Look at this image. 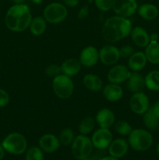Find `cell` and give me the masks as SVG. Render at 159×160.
Masks as SVG:
<instances>
[{
    "label": "cell",
    "instance_id": "cell-1",
    "mask_svg": "<svg viewBox=\"0 0 159 160\" xmlns=\"http://www.w3.org/2000/svg\"><path fill=\"white\" fill-rule=\"evenodd\" d=\"M132 24L126 17L114 16L107 19L102 28V36L108 42H116L130 34Z\"/></svg>",
    "mask_w": 159,
    "mask_h": 160
},
{
    "label": "cell",
    "instance_id": "cell-2",
    "mask_svg": "<svg viewBox=\"0 0 159 160\" xmlns=\"http://www.w3.org/2000/svg\"><path fill=\"white\" fill-rule=\"evenodd\" d=\"M32 20L30 8L26 5L15 4L8 9L5 17V23L9 30L22 32L30 27Z\"/></svg>",
    "mask_w": 159,
    "mask_h": 160
},
{
    "label": "cell",
    "instance_id": "cell-3",
    "mask_svg": "<svg viewBox=\"0 0 159 160\" xmlns=\"http://www.w3.org/2000/svg\"><path fill=\"white\" fill-rule=\"evenodd\" d=\"M128 142L132 149L143 152L147 151L151 147L153 144V137L149 131L138 128L132 130L129 134Z\"/></svg>",
    "mask_w": 159,
    "mask_h": 160
},
{
    "label": "cell",
    "instance_id": "cell-4",
    "mask_svg": "<svg viewBox=\"0 0 159 160\" xmlns=\"http://www.w3.org/2000/svg\"><path fill=\"white\" fill-rule=\"evenodd\" d=\"M2 146L7 152L12 155H21L27 148V142L23 134L11 133L3 140Z\"/></svg>",
    "mask_w": 159,
    "mask_h": 160
},
{
    "label": "cell",
    "instance_id": "cell-5",
    "mask_svg": "<svg viewBox=\"0 0 159 160\" xmlns=\"http://www.w3.org/2000/svg\"><path fill=\"white\" fill-rule=\"evenodd\" d=\"M52 88L58 98L67 99L73 95L74 85L70 77L61 73L53 78Z\"/></svg>",
    "mask_w": 159,
    "mask_h": 160
},
{
    "label": "cell",
    "instance_id": "cell-6",
    "mask_svg": "<svg viewBox=\"0 0 159 160\" xmlns=\"http://www.w3.org/2000/svg\"><path fill=\"white\" fill-rule=\"evenodd\" d=\"M93 150L92 141L84 134L76 136L72 143V153L78 160L87 159L90 156Z\"/></svg>",
    "mask_w": 159,
    "mask_h": 160
},
{
    "label": "cell",
    "instance_id": "cell-7",
    "mask_svg": "<svg viewBox=\"0 0 159 160\" xmlns=\"http://www.w3.org/2000/svg\"><path fill=\"white\" fill-rule=\"evenodd\" d=\"M68 15L66 7L61 3L52 2L44 9V18L49 23H59L63 21Z\"/></svg>",
    "mask_w": 159,
    "mask_h": 160
},
{
    "label": "cell",
    "instance_id": "cell-8",
    "mask_svg": "<svg viewBox=\"0 0 159 160\" xmlns=\"http://www.w3.org/2000/svg\"><path fill=\"white\" fill-rule=\"evenodd\" d=\"M112 9L117 16L126 18L135 13L137 3L136 0H113Z\"/></svg>",
    "mask_w": 159,
    "mask_h": 160
},
{
    "label": "cell",
    "instance_id": "cell-9",
    "mask_svg": "<svg viewBox=\"0 0 159 160\" xmlns=\"http://www.w3.org/2000/svg\"><path fill=\"white\" fill-rule=\"evenodd\" d=\"M129 107L136 114H144L149 109V99L146 94L141 92H135L132 95L129 101Z\"/></svg>",
    "mask_w": 159,
    "mask_h": 160
},
{
    "label": "cell",
    "instance_id": "cell-10",
    "mask_svg": "<svg viewBox=\"0 0 159 160\" xmlns=\"http://www.w3.org/2000/svg\"><path fill=\"white\" fill-rule=\"evenodd\" d=\"M93 146L98 149H104L110 145L112 142V134L109 128H101L97 130L92 135Z\"/></svg>",
    "mask_w": 159,
    "mask_h": 160
},
{
    "label": "cell",
    "instance_id": "cell-11",
    "mask_svg": "<svg viewBox=\"0 0 159 160\" xmlns=\"http://www.w3.org/2000/svg\"><path fill=\"white\" fill-rule=\"evenodd\" d=\"M119 58L118 48L114 45H104L99 51V60L106 66L115 65Z\"/></svg>",
    "mask_w": 159,
    "mask_h": 160
},
{
    "label": "cell",
    "instance_id": "cell-12",
    "mask_svg": "<svg viewBox=\"0 0 159 160\" xmlns=\"http://www.w3.org/2000/svg\"><path fill=\"white\" fill-rule=\"evenodd\" d=\"M130 74L129 67L124 65H115L108 70L107 77L110 83L118 84L127 81Z\"/></svg>",
    "mask_w": 159,
    "mask_h": 160
},
{
    "label": "cell",
    "instance_id": "cell-13",
    "mask_svg": "<svg viewBox=\"0 0 159 160\" xmlns=\"http://www.w3.org/2000/svg\"><path fill=\"white\" fill-rule=\"evenodd\" d=\"M79 60L84 67H93L99 60V52L94 46L86 47L80 52Z\"/></svg>",
    "mask_w": 159,
    "mask_h": 160
},
{
    "label": "cell",
    "instance_id": "cell-14",
    "mask_svg": "<svg viewBox=\"0 0 159 160\" xmlns=\"http://www.w3.org/2000/svg\"><path fill=\"white\" fill-rule=\"evenodd\" d=\"M39 146L42 151L47 153H52L58 150L60 145L59 138L52 134H45L38 141Z\"/></svg>",
    "mask_w": 159,
    "mask_h": 160
},
{
    "label": "cell",
    "instance_id": "cell-15",
    "mask_svg": "<svg viewBox=\"0 0 159 160\" xmlns=\"http://www.w3.org/2000/svg\"><path fill=\"white\" fill-rule=\"evenodd\" d=\"M129 148V144L125 139L118 138L112 141L108 146V152L111 156L118 159L126 154Z\"/></svg>",
    "mask_w": 159,
    "mask_h": 160
},
{
    "label": "cell",
    "instance_id": "cell-16",
    "mask_svg": "<svg viewBox=\"0 0 159 160\" xmlns=\"http://www.w3.org/2000/svg\"><path fill=\"white\" fill-rule=\"evenodd\" d=\"M131 38L137 46L146 47L150 43V35L147 31L141 27H136L130 32Z\"/></svg>",
    "mask_w": 159,
    "mask_h": 160
},
{
    "label": "cell",
    "instance_id": "cell-17",
    "mask_svg": "<svg viewBox=\"0 0 159 160\" xmlns=\"http://www.w3.org/2000/svg\"><path fill=\"white\" fill-rule=\"evenodd\" d=\"M96 122L101 128H109L115 123V115L111 109L104 108L97 113Z\"/></svg>",
    "mask_w": 159,
    "mask_h": 160
},
{
    "label": "cell",
    "instance_id": "cell-18",
    "mask_svg": "<svg viewBox=\"0 0 159 160\" xmlns=\"http://www.w3.org/2000/svg\"><path fill=\"white\" fill-rule=\"evenodd\" d=\"M103 95L109 102H117L123 96V90L121 86L117 84H110L104 86L103 88Z\"/></svg>",
    "mask_w": 159,
    "mask_h": 160
},
{
    "label": "cell",
    "instance_id": "cell-19",
    "mask_svg": "<svg viewBox=\"0 0 159 160\" xmlns=\"http://www.w3.org/2000/svg\"><path fill=\"white\" fill-rule=\"evenodd\" d=\"M147 62V59L145 56V53L143 52H137L129 58L128 67L129 70H132L133 72H138L146 67Z\"/></svg>",
    "mask_w": 159,
    "mask_h": 160
},
{
    "label": "cell",
    "instance_id": "cell-20",
    "mask_svg": "<svg viewBox=\"0 0 159 160\" xmlns=\"http://www.w3.org/2000/svg\"><path fill=\"white\" fill-rule=\"evenodd\" d=\"M145 87V78H143V75L137 72L131 73L130 76L127 80V88L130 92L135 93L142 92Z\"/></svg>",
    "mask_w": 159,
    "mask_h": 160
},
{
    "label": "cell",
    "instance_id": "cell-21",
    "mask_svg": "<svg viewBox=\"0 0 159 160\" xmlns=\"http://www.w3.org/2000/svg\"><path fill=\"white\" fill-rule=\"evenodd\" d=\"M81 63L80 60L75 58H70L64 61L61 65V70L63 74L69 77H73L77 74L81 70Z\"/></svg>",
    "mask_w": 159,
    "mask_h": 160
},
{
    "label": "cell",
    "instance_id": "cell-22",
    "mask_svg": "<svg viewBox=\"0 0 159 160\" xmlns=\"http://www.w3.org/2000/svg\"><path fill=\"white\" fill-rule=\"evenodd\" d=\"M83 84L88 90L92 92H99L103 86L102 81L98 76L92 73L86 74L83 78Z\"/></svg>",
    "mask_w": 159,
    "mask_h": 160
},
{
    "label": "cell",
    "instance_id": "cell-23",
    "mask_svg": "<svg viewBox=\"0 0 159 160\" xmlns=\"http://www.w3.org/2000/svg\"><path fill=\"white\" fill-rule=\"evenodd\" d=\"M140 17L147 20H153L158 15V9L153 4L145 3L141 5L137 9Z\"/></svg>",
    "mask_w": 159,
    "mask_h": 160
},
{
    "label": "cell",
    "instance_id": "cell-24",
    "mask_svg": "<svg viewBox=\"0 0 159 160\" xmlns=\"http://www.w3.org/2000/svg\"><path fill=\"white\" fill-rule=\"evenodd\" d=\"M145 56L149 62L152 64L159 63V43L157 42H150L146 46Z\"/></svg>",
    "mask_w": 159,
    "mask_h": 160
},
{
    "label": "cell",
    "instance_id": "cell-25",
    "mask_svg": "<svg viewBox=\"0 0 159 160\" xmlns=\"http://www.w3.org/2000/svg\"><path fill=\"white\" fill-rule=\"evenodd\" d=\"M29 28L31 34L35 36H40L46 30L47 21L42 17H37L32 19Z\"/></svg>",
    "mask_w": 159,
    "mask_h": 160
},
{
    "label": "cell",
    "instance_id": "cell-26",
    "mask_svg": "<svg viewBox=\"0 0 159 160\" xmlns=\"http://www.w3.org/2000/svg\"><path fill=\"white\" fill-rule=\"evenodd\" d=\"M143 120L145 127L150 131H154L159 128V119L154 113L151 107H149L147 112L143 114Z\"/></svg>",
    "mask_w": 159,
    "mask_h": 160
},
{
    "label": "cell",
    "instance_id": "cell-27",
    "mask_svg": "<svg viewBox=\"0 0 159 160\" xmlns=\"http://www.w3.org/2000/svg\"><path fill=\"white\" fill-rule=\"evenodd\" d=\"M145 85L153 92L159 91V70H152L145 77Z\"/></svg>",
    "mask_w": 159,
    "mask_h": 160
},
{
    "label": "cell",
    "instance_id": "cell-28",
    "mask_svg": "<svg viewBox=\"0 0 159 160\" xmlns=\"http://www.w3.org/2000/svg\"><path fill=\"white\" fill-rule=\"evenodd\" d=\"M95 121L92 117H84L82 120H81L80 123L79 125V132L80 134H84V135H87V134H90L94 128Z\"/></svg>",
    "mask_w": 159,
    "mask_h": 160
},
{
    "label": "cell",
    "instance_id": "cell-29",
    "mask_svg": "<svg viewBox=\"0 0 159 160\" xmlns=\"http://www.w3.org/2000/svg\"><path fill=\"white\" fill-rule=\"evenodd\" d=\"M75 138L74 132L72 129L70 128H65L64 130H62V132L59 134V142L60 144L63 145H70L73 143V140Z\"/></svg>",
    "mask_w": 159,
    "mask_h": 160
},
{
    "label": "cell",
    "instance_id": "cell-30",
    "mask_svg": "<svg viewBox=\"0 0 159 160\" xmlns=\"http://www.w3.org/2000/svg\"><path fill=\"white\" fill-rule=\"evenodd\" d=\"M114 128L117 134L123 136L129 135L132 131V128H131L130 124L125 120H119V121L116 122L115 123Z\"/></svg>",
    "mask_w": 159,
    "mask_h": 160
},
{
    "label": "cell",
    "instance_id": "cell-31",
    "mask_svg": "<svg viewBox=\"0 0 159 160\" xmlns=\"http://www.w3.org/2000/svg\"><path fill=\"white\" fill-rule=\"evenodd\" d=\"M26 160H45L42 150L38 147H31L26 151Z\"/></svg>",
    "mask_w": 159,
    "mask_h": 160
},
{
    "label": "cell",
    "instance_id": "cell-32",
    "mask_svg": "<svg viewBox=\"0 0 159 160\" xmlns=\"http://www.w3.org/2000/svg\"><path fill=\"white\" fill-rule=\"evenodd\" d=\"M94 2L98 9L103 12H107L112 8L113 0H94Z\"/></svg>",
    "mask_w": 159,
    "mask_h": 160
},
{
    "label": "cell",
    "instance_id": "cell-33",
    "mask_svg": "<svg viewBox=\"0 0 159 160\" xmlns=\"http://www.w3.org/2000/svg\"><path fill=\"white\" fill-rule=\"evenodd\" d=\"M62 73V70H61V66H58L56 64H51L48 65L45 69V73L48 76L52 77V78H55V77L59 76Z\"/></svg>",
    "mask_w": 159,
    "mask_h": 160
},
{
    "label": "cell",
    "instance_id": "cell-34",
    "mask_svg": "<svg viewBox=\"0 0 159 160\" xmlns=\"http://www.w3.org/2000/svg\"><path fill=\"white\" fill-rule=\"evenodd\" d=\"M119 55L121 58H129L135 52H134L133 47L131 45H123L118 49Z\"/></svg>",
    "mask_w": 159,
    "mask_h": 160
},
{
    "label": "cell",
    "instance_id": "cell-35",
    "mask_svg": "<svg viewBox=\"0 0 159 160\" xmlns=\"http://www.w3.org/2000/svg\"><path fill=\"white\" fill-rule=\"evenodd\" d=\"M9 102V95L3 89H0V108L5 107Z\"/></svg>",
    "mask_w": 159,
    "mask_h": 160
},
{
    "label": "cell",
    "instance_id": "cell-36",
    "mask_svg": "<svg viewBox=\"0 0 159 160\" xmlns=\"http://www.w3.org/2000/svg\"><path fill=\"white\" fill-rule=\"evenodd\" d=\"M88 15V7L87 6H83L78 13L79 19H84Z\"/></svg>",
    "mask_w": 159,
    "mask_h": 160
},
{
    "label": "cell",
    "instance_id": "cell-37",
    "mask_svg": "<svg viewBox=\"0 0 159 160\" xmlns=\"http://www.w3.org/2000/svg\"><path fill=\"white\" fill-rule=\"evenodd\" d=\"M151 109H152L153 112L155 114L156 117L159 119V100L156 102L153 105V106H151Z\"/></svg>",
    "mask_w": 159,
    "mask_h": 160
},
{
    "label": "cell",
    "instance_id": "cell-38",
    "mask_svg": "<svg viewBox=\"0 0 159 160\" xmlns=\"http://www.w3.org/2000/svg\"><path fill=\"white\" fill-rule=\"evenodd\" d=\"M62 1L70 7H75L78 5V0H62Z\"/></svg>",
    "mask_w": 159,
    "mask_h": 160
},
{
    "label": "cell",
    "instance_id": "cell-39",
    "mask_svg": "<svg viewBox=\"0 0 159 160\" xmlns=\"http://www.w3.org/2000/svg\"><path fill=\"white\" fill-rule=\"evenodd\" d=\"M158 40V35L156 33H153L151 36H150V41L151 42H157Z\"/></svg>",
    "mask_w": 159,
    "mask_h": 160
},
{
    "label": "cell",
    "instance_id": "cell-40",
    "mask_svg": "<svg viewBox=\"0 0 159 160\" xmlns=\"http://www.w3.org/2000/svg\"><path fill=\"white\" fill-rule=\"evenodd\" d=\"M5 156V149L3 148L2 146L0 145V160H2L4 158Z\"/></svg>",
    "mask_w": 159,
    "mask_h": 160
},
{
    "label": "cell",
    "instance_id": "cell-41",
    "mask_svg": "<svg viewBox=\"0 0 159 160\" xmlns=\"http://www.w3.org/2000/svg\"><path fill=\"white\" fill-rule=\"evenodd\" d=\"M99 160H118L117 158H115V157H112V156H106V157H104L102 158V159H99Z\"/></svg>",
    "mask_w": 159,
    "mask_h": 160
},
{
    "label": "cell",
    "instance_id": "cell-42",
    "mask_svg": "<svg viewBox=\"0 0 159 160\" xmlns=\"http://www.w3.org/2000/svg\"><path fill=\"white\" fill-rule=\"evenodd\" d=\"M12 1L14 3H16V4H21L24 0H12Z\"/></svg>",
    "mask_w": 159,
    "mask_h": 160
},
{
    "label": "cell",
    "instance_id": "cell-43",
    "mask_svg": "<svg viewBox=\"0 0 159 160\" xmlns=\"http://www.w3.org/2000/svg\"><path fill=\"white\" fill-rule=\"evenodd\" d=\"M157 153L159 156V143H158V145H157Z\"/></svg>",
    "mask_w": 159,
    "mask_h": 160
},
{
    "label": "cell",
    "instance_id": "cell-44",
    "mask_svg": "<svg viewBox=\"0 0 159 160\" xmlns=\"http://www.w3.org/2000/svg\"><path fill=\"white\" fill-rule=\"evenodd\" d=\"M33 1L36 3H40L41 2V0H33Z\"/></svg>",
    "mask_w": 159,
    "mask_h": 160
},
{
    "label": "cell",
    "instance_id": "cell-45",
    "mask_svg": "<svg viewBox=\"0 0 159 160\" xmlns=\"http://www.w3.org/2000/svg\"><path fill=\"white\" fill-rule=\"evenodd\" d=\"M82 160H94V159H89V158H87V159H82Z\"/></svg>",
    "mask_w": 159,
    "mask_h": 160
},
{
    "label": "cell",
    "instance_id": "cell-46",
    "mask_svg": "<svg viewBox=\"0 0 159 160\" xmlns=\"http://www.w3.org/2000/svg\"><path fill=\"white\" fill-rule=\"evenodd\" d=\"M0 69H1V63H0Z\"/></svg>",
    "mask_w": 159,
    "mask_h": 160
}]
</instances>
